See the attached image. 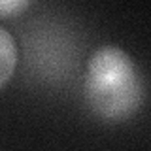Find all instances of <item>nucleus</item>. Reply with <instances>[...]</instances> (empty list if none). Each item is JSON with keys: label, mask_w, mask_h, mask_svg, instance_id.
<instances>
[{"label": "nucleus", "mask_w": 151, "mask_h": 151, "mask_svg": "<svg viewBox=\"0 0 151 151\" xmlns=\"http://www.w3.org/2000/svg\"><path fill=\"white\" fill-rule=\"evenodd\" d=\"M87 106L106 121H121L140 110L144 83L136 63L117 45H102L91 55L83 81Z\"/></svg>", "instance_id": "f257e3e1"}, {"label": "nucleus", "mask_w": 151, "mask_h": 151, "mask_svg": "<svg viewBox=\"0 0 151 151\" xmlns=\"http://www.w3.org/2000/svg\"><path fill=\"white\" fill-rule=\"evenodd\" d=\"M17 66V45L13 36L0 27V87L8 81Z\"/></svg>", "instance_id": "f03ea898"}, {"label": "nucleus", "mask_w": 151, "mask_h": 151, "mask_svg": "<svg viewBox=\"0 0 151 151\" xmlns=\"http://www.w3.org/2000/svg\"><path fill=\"white\" fill-rule=\"evenodd\" d=\"M28 6H30V2H27V0H0V17L19 15Z\"/></svg>", "instance_id": "7ed1b4c3"}]
</instances>
